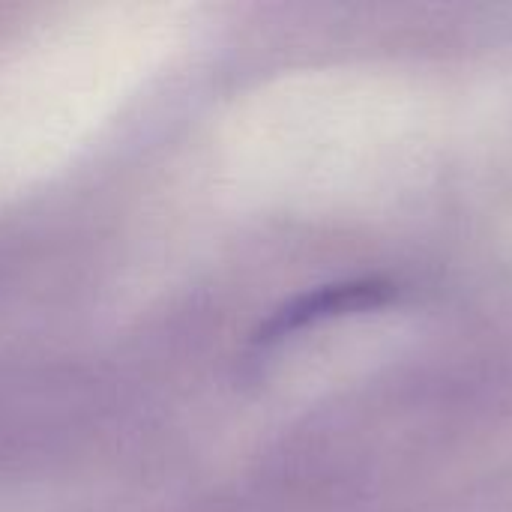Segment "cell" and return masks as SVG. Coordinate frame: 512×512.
<instances>
[{"instance_id": "1", "label": "cell", "mask_w": 512, "mask_h": 512, "mask_svg": "<svg viewBox=\"0 0 512 512\" xmlns=\"http://www.w3.org/2000/svg\"><path fill=\"white\" fill-rule=\"evenodd\" d=\"M399 300V285L387 279H345V282H330L318 285L312 291H303L282 303L270 318L255 330L252 342L261 348L279 345L309 327L348 318V315H366L387 309Z\"/></svg>"}]
</instances>
